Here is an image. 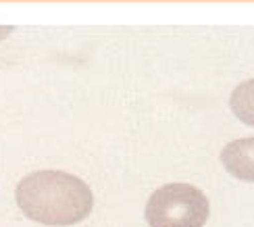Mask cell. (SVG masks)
Returning <instances> with one entry per match:
<instances>
[{
  "label": "cell",
  "mask_w": 254,
  "mask_h": 227,
  "mask_svg": "<svg viewBox=\"0 0 254 227\" xmlns=\"http://www.w3.org/2000/svg\"><path fill=\"white\" fill-rule=\"evenodd\" d=\"M219 158L231 177L254 183V138H240L225 144Z\"/></svg>",
  "instance_id": "3"
},
{
  "label": "cell",
  "mask_w": 254,
  "mask_h": 227,
  "mask_svg": "<svg viewBox=\"0 0 254 227\" xmlns=\"http://www.w3.org/2000/svg\"><path fill=\"white\" fill-rule=\"evenodd\" d=\"M210 215L206 194L192 183H167L152 192L144 217L150 227H204Z\"/></svg>",
  "instance_id": "2"
},
{
  "label": "cell",
  "mask_w": 254,
  "mask_h": 227,
  "mask_svg": "<svg viewBox=\"0 0 254 227\" xmlns=\"http://www.w3.org/2000/svg\"><path fill=\"white\" fill-rule=\"evenodd\" d=\"M15 200L27 219L48 227L77 225L94 209V194L88 183L59 169L25 175L15 190Z\"/></svg>",
  "instance_id": "1"
},
{
  "label": "cell",
  "mask_w": 254,
  "mask_h": 227,
  "mask_svg": "<svg viewBox=\"0 0 254 227\" xmlns=\"http://www.w3.org/2000/svg\"><path fill=\"white\" fill-rule=\"evenodd\" d=\"M229 109L244 125L254 127V77L236 85L229 96Z\"/></svg>",
  "instance_id": "4"
},
{
  "label": "cell",
  "mask_w": 254,
  "mask_h": 227,
  "mask_svg": "<svg viewBox=\"0 0 254 227\" xmlns=\"http://www.w3.org/2000/svg\"><path fill=\"white\" fill-rule=\"evenodd\" d=\"M10 31H13V27H10V25H6V27L0 25V40H4V38L10 34Z\"/></svg>",
  "instance_id": "5"
}]
</instances>
